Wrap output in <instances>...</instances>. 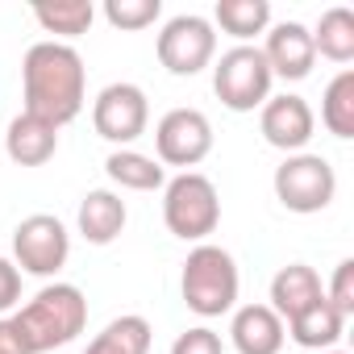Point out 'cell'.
I'll use <instances>...</instances> for the list:
<instances>
[{"instance_id":"cell-25","label":"cell","mask_w":354,"mask_h":354,"mask_svg":"<svg viewBox=\"0 0 354 354\" xmlns=\"http://www.w3.org/2000/svg\"><path fill=\"white\" fill-rule=\"evenodd\" d=\"M325 300H329L346 321L354 317V259H342V263L333 267V279H329Z\"/></svg>"},{"instance_id":"cell-18","label":"cell","mask_w":354,"mask_h":354,"mask_svg":"<svg viewBox=\"0 0 354 354\" xmlns=\"http://www.w3.org/2000/svg\"><path fill=\"white\" fill-rule=\"evenodd\" d=\"M104 175H109L117 188H125V192H158V188L167 184L162 162L150 158V154H142V150H133V146L113 150V154L104 158Z\"/></svg>"},{"instance_id":"cell-14","label":"cell","mask_w":354,"mask_h":354,"mask_svg":"<svg viewBox=\"0 0 354 354\" xmlns=\"http://www.w3.org/2000/svg\"><path fill=\"white\" fill-rule=\"evenodd\" d=\"M325 296V288H321V275L308 267V263H288V267H279L275 271V279H271V313L288 325L292 317H300L308 304H317Z\"/></svg>"},{"instance_id":"cell-7","label":"cell","mask_w":354,"mask_h":354,"mask_svg":"<svg viewBox=\"0 0 354 354\" xmlns=\"http://www.w3.org/2000/svg\"><path fill=\"white\" fill-rule=\"evenodd\" d=\"M154 55L171 75H201L217 59V30L201 13H180L158 30Z\"/></svg>"},{"instance_id":"cell-13","label":"cell","mask_w":354,"mask_h":354,"mask_svg":"<svg viewBox=\"0 0 354 354\" xmlns=\"http://www.w3.org/2000/svg\"><path fill=\"white\" fill-rule=\"evenodd\" d=\"M230 342L238 354H279L288 342V329L267 304H242V308H234Z\"/></svg>"},{"instance_id":"cell-10","label":"cell","mask_w":354,"mask_h":354,"mask_svg":"<svg viewBox=\"0 0 354 354\" xmlns=\"http://www.w3.org/2000/svg\"><path fill=\"white\" fill-rule=\"evenodd\" d=\"M154 150L162 167L192 171L213 154V121L201 109H171L154 125Z\"/></svg>"},{"instance_id":"cell-2","label":"cell","mask_w":354,"mask_h":354,"mask_svg":"<svg viewBox=\"0 0 354 354\" xmlns=\"http://www.w3.org/2000/svg\"><path fill=\"white\" fill-rule=\"evenodd\" d=\"M17 333L26 337L30 354H46L59 350L67 342H75L88 329V300L75 283H46L30 304H21L13 313Z\"/></svg>"},{"instance_id":"cell-8","label":"cell","mask_w":354,"mask_h":354,"mask_svg":"<svg viewBox=\"0 0 354 354\" xmlns=\"http://www.w3.org/2000/svg\"><path fill=\"white\" fill-rule=\"evenodd\" d=\"M71 259V234L59 217L50 213H34L13 230V267L21 275H38V279H55Z\"/></svg>"},{"instance_id":"cell-15","label":"cell","mask_w":354,"mask_h":354,"mask_svg":"<svg viewBox=\"0 0 354 354\" xmlns=\"http://www.w3.org/2000/svg\"><path fill=\"white\" fill-rule=\"evenodd\" d=\"M59 150V129L34 113H17L9 121V133H5V154L17 162V167H42L50 162Z\"/></svg>"},{"instance_id":"cell-21","label":"cell","mask_w":354,"mask_h":354,"mask_svg":"<svg viewBox=\"0 0 354 354\" xmlns=\"http://www.w3.org/2000/svg\"><path fill=\"white\" fill-rule=\"evenodd\" d=\"M308 34H313V50L321 59H329V63H350L354 59V13L350 9H342V5L325 9L317 30H308Z\"/></svg>"},{"instance_id":"cell-28","label":"cell","mask_w":354,"mask_h":354,"mask_svg":"<svg viewBox=\"0 0 354 354\" xmlns=\"http://www.w3.org/2000/svg\"><path fill=\"white\" fill-rule=\"evenodd\" d=\"M0 354H30V346H26V337L17 333L13 317H0Z\"/></svg>"},{"instance_id":"cell-1","label":"cell","mask_w":354,"mask_h":354,"mask_svg":"<svg viewBox=\"0 0 354 354\" xmlns=\"http://www.w3.org/2000/svg\"><path fill=\"white\" fill-rule=\"evenodd\" d=\"M21 96H26L21 113H34L50 121L55 129L71 125L88 100V71H84L80 50L55 38L34 42L21 59Z\"/></svg>"},{"instance_id":"cell-23","label":"cell","mask_w":354,"mask_h":354,"mask_svg":"<svg viewBox=\"0 0 354 354\" xmlns=\"http://www.w3.org/2000/svg\"><path fill=\"white\" fill-rule=\"evenodd\" d=\"M34 21H38L46 34L80 38V34L92 30L96 5H92V0H55V5H38V9H34ZM59 38H55V42H59Z\"/></svg>"},{"instance_id":"cell-20","label":"cell","mask_w":354,"mask_h":354,"mask_svg":"<svg viewBox=\"0 0 354 354\" xmlns=\"http://www.w3.org/2000/svg\"><path fill=\"white\" fill-rule=\"evenodd\" d=\"M217 26L230 38H238V46H250L259 34L271 30V5H267V0H217L213 30Z\"/></svg>"},{"instance_id":"cell-6","label":"cell","mask_w":354,"mask_h":354,"mask_svg":"<svg viewBox=\"0 0 354 354\" xmlns=\"http://www.w3.org/2000/svg\"><path fill=\"white\" fill-rule=\"evenodd\" d=\"M271 67L259 46H230L213 63V92L230 113H254L271 100Z\"/></svg>"},{"instance_id":"cell-27","label":"cell","mask_w":354,"mask_h":354,"mask_svg":"<svg viewBox=\"0 0 354 354\" xmlns=\"http://www.w3.org/2000/svg\"><path fill=\"white\" fill-rule=\"evenodd\" d=\"M21 304V271L13 267V259L0 254V317L13 313Z\"/></svg>"},{"instance_id":"cell-22","label":"cell","mask_w":354,"mask_h":354,"mask_svg":"<svg viewBox=\"0 0 354 354\" xmlns=\"http://www.w3.org/2000/svg\"><path fill=\"white\" fill-rule=\"evenodd\" d=\"M321 125L333 133V138H354V71H337L321 96Z\"/></svg>"},{"instance_id":"cell-9","label":"cell","mask_w":354,"mask_h":354,"mask_svg":"<svg viewBox=\"0 0 354 354\" xmlns=\"http://www.w3.org/2000/svg\"><path fill=\"white\" fill-rule=\"evenodd\" d=\"M146 125H150V100H146V92H142L138 84H129V80L100 88V96L92 100V129H96L104 142H113L117 150L133 146V142L146 133Z\"/></svg>"},{"instance_id":"cell-5","label":"cell","mask_w":354,"mask_h":354,"mask_svg":"<svg viewBox=\"0 0 354 354\" xmlns=\"http://www.w3.org/2000/svg\"><path fill=\"white\" fill-rule=\"evenodd\" d=\"M275 201L288 209V213H321L333 205L337 196V171L325 154H313V150H300V154H288L279 167H275Z\"/></svg>"},{"instance_id":"cell-3","label":"cell","mask_w":354,"mask_h":354,"mask_svg":"<svg viewBox=\"0 0 354 354\" xmlns=\"http://www.w3.org/2000/svg\"><path fill=\"white\" fill-rule=\"evenodd\" d=\"M238 288H242V275H238V263L225 246L201 242V246L188 250L184 271H180V296L196 317L213 321V317L234 313L238 308Z\"/></svg>"},{"instance_id":"cell-4","label":"cell","mask_w":354,"mask_h":354,"mask_svg":"<svg viewBox=\"0 0 354 354\" xmlns=\"http://www.w3.org/2000/svg\"><path fill=\"white\" fill-rule=\"evenodd\" d=\"M162 221L180 242H209L221 225V196L217 184L201 171H180L162 184Z\"/></svg>"},{"instance_id":"cell-16","label":"cell","mask_w":354,"mask_h":354,"mask_svg":"<svg viewBox=\"0 0 354 354\" xmlns=\"http://www.w3.org/2000/svg\"><path fill=\"white\" fill-rule=\"evenodd\" d=\"M125 221H129L125 201H121L117 192H109V188H92V192L80 201V213H75V225H80L84 242H92V246L117 242L121 230H125Z\"/></svg>"},{"instance_id":"cell-12","label":"cell","mask_w":354,"mask_h":354,"mask_svg":"<svg viewBox=\"0 0 354 354\" xmlns=\"http://www.w3.org/2000/svg\"><path fill=\"white\" fill-rule=\"evenodd\" d=\"M259 50H263V59H267V67H271L275 80L300 84V80L313 75L317 50H313L308 26H300V21H279V26H271V30H267V42H263Z\"/></svg>"},{"instance_id":"cell-26","label":"cell","mask_w":354,"mask_h":354,"mask_svg":"<svg viewBox=\"0 0 354 354\" xmlns=\"http://www.w3.org/2000/svg\"><path fill=\"white\" fill-rule=\"evenodd\" d=\"M171 354H225V342H221L217 329L192 325V329H184L180 337L171 342Z\"/></svg>"},{"instance_id":"cell-24","label":"cell","mask_w":354,"mask_h":354,"mask_svg":"<svg viewBox=\"0 0 354 354\" xmlns=\"http://www.w3.org/2000/svg\"><path fill=\"white\" fill-rule=\"evenodd\" d=\"M100 13L113 30H146L162 17V0H104Z\"/></svg>"},{"instance_id":"cell-19","label":"cell","mask_w":354,"mask_h":354,"mask_svg":"<svg viewBox=\"0 0 354 354\" xmlns=\"http://www.w3.org/2000/svg\"><path fill=\"white\" fill-rule=\"evenodd\" d=\"M150 342H154L150 321L138 317V313H125V317H113L84 346V354H150Z\"/></svg>"},{"instance_id":"cell-29","label":"cell","mask_w":354,"mask_h":354,"mask_svg":"<svg viewBox=\"0 0 354 354\" xmlns=\"http://www.w3.org/2000/svg\"><path fill=\"white\" fill-rule=\"evenodd\" d=\"M317 354H346V350H317Z\"/></svg>"},{"instance_id":"cell-17","label":"cell","mask_w":354,"mask_h":354,"mask_svg":"<svg viewBox=\"0 0 354 354\" xmlns=\"http://www.w3.org/2000/svg\"><path fill=\"white\" fill-rule=\"evenodd\" d=\"M288 337L296 342V346H304V350H337V342H342V333H346V317L321 296L317 304H308L300 317H292L288 325Z\"/></svg>"},{"instance_id":"cell-11","label":"cell","mask_w":354,"mask_h":354,"mask_svg":"<svg viewBox=\"0 0 354 354\" xmlns=\"http://www.w3.org/2000/svg\"><path fill=\"white\" fill-rule=\"evenodd\" d=\"M259 129L267 138V146L283 150V154H300L308 142H313V129H317V113L304 96L296 92H279L271 96L263 109H259Z\"/></svg>"}]
</instances>
